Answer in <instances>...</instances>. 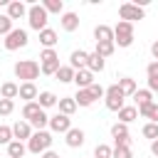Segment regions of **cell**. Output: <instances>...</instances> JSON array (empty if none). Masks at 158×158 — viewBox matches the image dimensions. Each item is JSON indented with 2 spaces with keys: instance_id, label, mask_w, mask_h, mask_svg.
Listing matches in <instances>:
<instances>
[{
  "instance_id": "cell-1",
  "label": "cell",
  "mask_w": 158,
  "mask_h": 158,
  "mask_svg": "<svg viewBox=\"0 0 158 158\" xmlns=\"http://www.w3.org/2000/svg\"><path fill=\"white\" fill-rule=\"evenodd\" d=\"M22 118L30 126H35L37 131H44V126H49V116L44 114V109H40L37 101H30V104L22 106Z\"/></svg>"
},
{
  "instance_id": "cell-2",
  "label": "cell",
  "mask_w": 158,
  "mask_h": 158,
  "mask_svg": "<svg viewBox=\"0 0 158 158\" xmlns=\"http://www.w3.org/2000/svg\"><path fill=\"white\" fill-rule=\"evenodd\" d=\"M15 77L22 79V84H25V81H35V79L40 77V64H37L35 59H20V62L15 64Z\"/></svg>"
},
{
  "instance_id": "cell-3",
  "label": "cell",
  "mask_w": 158,
  "mask_h": 158,
  "mask_svg": "<svg viewBox=\"0 0 158 158\" xmlns=\"http://www.w3.org/2000/svg\"><path fill=\"white\" fill-rule=\"evenodd\" d=\"M52 133L49 131H35L32 136H30V141H27V151L30 153H44V151H49V146H52Z\"/></svg>"
},
{
  "instance_id": "cell-4",
  "label": "cell",
  "mask_w": 158,
  "mask_h": 158,
  "mask_svg": "<svg viewBox=\"0 0 158 158\" xmlns=\"http://www.w3.org/2000/svg\"><path fill=\"white\" fill-rule=\"evenodd\" d=\"M47 10L42 7V5H37V2H32L30 7H27V20H30V27L32 30H37V32H42L44 27H47Z\"/></svg>"
},
{
  "instance_id": "cell-5",
  "label": "cell",
  "mask_w": 158,
  "mask_h": 158,
  "mask_svg": "<svg viewBox=\"0 0 158 158\" xmlns=\"http://www.w3.org/2000/svg\"><path fill=\"white\" fill-rule=\"evenodd\" d=\"M114 44L118 47H131L133 44V25L118 20V25L114 27Z\"/></svg>"
},
{
  "instance_id": "cell-6",
  "label": "cell",
  "mask_w": 158,
  "mask_h": 158,
  "mask_svg": "<svg viewBox=\"0 0 158 158\" xmlns=\"http://www.w3.org/2000/svg\"><path fill=\"white\" fill-rule=\"evenodd\" d=\"M40 72L42 74H57V69L62 67L59 64V54L54 52V49H42L40 52Z\"/></svg>"
},
{
  "instance_id": "cell-7",
  "label": "cell",
  "mask_w": 158,
  "mask_h": 158,
  "mask_svg": "<svg viewBox=\"0 0 158 158\" xmlns=\"http://www.w3.org/2000/svg\"><path fill=\"white\" fill-rule=\"evenodd\" d=\"M104 101H106V109H109V111H121V109H123L126 96L121 94L118 84H111V86L104 91Z\"/></svg>"
},
{
  "instance_id": "cell-8",
  "label": "cell",
  "mask_w": 158,
  "mask_h": 158,
  "mask_svg": "<svg viewBox=\"0 0 158 158\" xmlns=\"http://www.w3.org/2000/svg\"><path fill=\"white\" fill-rule=\"evenodd\" d=\"M143 15H146V10L141 5H136V2H123L118 7V17L123 22H131V25H133V20H143Z\"/></svg>"
},
{
  "instance_id": "cell-9",
  "label": "cell",
  "mask_w": 158,
  "mask_h": 158,
  "mask_svg": "<svg viewBox=\"0 0 158 158\" xmlns=\"http://www.w3.org/2000/svg\"><path fill=\"white\" fill-rule=\"evenodd\" d=\"M27 42H30V37H27V32L25 30H12L10 35H5V49H20V47H27Z\"/></svg>"
},
{
  "instance_id": "cell-10",
  "label": "cell",
  "mask_w": 158,
  "mask_h": 158,
  "mask_svg": "<svg viewBox=\"0 0 158 158\" xmlns=\"http://www.w3.org/2000/svg\"><path fill=\"white\" fill-rule=\"evenodd\" d=\"M49 128L54 133H67L72 128V118L64 116V114H54V116H49Z\"/></svg>"
},
{
  "instance_id": "cell-11",
  "label": "cell",
  "mask_w": 158,
  "mask_h": 158,
  "mask_svg": "<svg viewBox=\"0 0 158 158\" xmlns=\"http://www.w3.org/2000/svg\"><path fill=\"white\" fill-rule=\"evenodd\" d=\"M111 136L116 141V146H131V136H128V126L126 123H114L111 126Z\"/></svg>"
},
{
  "instance_id": "cell-12",
  "label": "cell",
  "mask_w": 158,
  "mask_h": 158,
  "mask_svg": "<svg viewBox=\"0 0 158 158\" xmlns=\"http://www.w3.org/2000/svg\"><path fill=\"white\" fill-rule=\"evenodd\" d=\"M86 59H89V52H84V49H74V52L69 54V67H72L74 72L86 69Z\"/></svg>"
},
{
  "instance_id": "cell-13",
  "label": "cell",
  "mask_w": 158,
  "mask_h": 158,
  "mask_svg": "<svg viewBox=\"0 0 158 158\" xmlns=\"http://www.w3.org/2000/svg\"><path fill=\"white\" fill-rule=\"evenodd\" d=\"M30 136H32V126L27 123V121H17L15 126H12V138L15 141H30Z\"/></svg>"
},
{
  "instance_id": "cell-14",
  "label": "cell",
  "mask_w": 158,
  "mask_h": 158,
  "mask_svg": "<svg viewBox=\"0 0 158 158\" xmlns=\"http://www.w3.org/2000/svg\"><path fill=\"white\" fill-rule=\"evenodd\" d=\"M17 96L25 99V104L35 101V99H37V86H35V81H25V84H20V86H17Z\"/></svg>"
},
{
  "instance_id": "cell-15",
  "label": "cell",
  "mask_w": 158,
  "mask_h": 158,
  "mask_svg": "<svg viewBox=\"0 0 158 158\" xmlns=\"http://www.w3.org/2000/svg\"><path fill=\"white\" fill-rule=\"evenodd\" d=\"M10 20H20V17H25L27 15V7H25V2H20V0H12V2H7V12H5Z\"/></svg>"
},
{
  "instance_id": "cell-16",
  "label": "cell",
  "mask_w": 158,
  "mask_h": 158,
  "mask_svg": "<svg viewBox=\"0 0 158 158\" xmlns=\"http://www.w3.org/2000/svg\"><path fill=\"white\" fill-rule=\"evenodd\" d=\"M74 84H77L79 89H89V86L94 84V74H91L89 69H79V72H74Z\"/></svg>"
},
{
  "instance_id": "cell-17",
  "label": "cell",
  "mask_w": 158,
  "mask_h": 158,
  "mask_svg": "<svg viewBox=\"0 0 158 158\" xmlns=\"http://www.w3.org/2000/svg\"><path fill=\"white\" fill-rule=\"evenodd\" d=\"M64 141H67L69 148H81V146H84V131H81V128H69Z\"/></svg>"
},
{
  "instance_id": "cell-18",
  "label": "cell",
  "mask_w": 158,
  "mask_h": 158,
  "mask_svg": "<svg viewBox=\"0 0 158 158\" xmlns=\"http://www.w3.org/2000/svg\"><path fill=\"white\" fill-rule=\"evenodd\" d=\"M79 27V15L77 12H62V30L64 32H74Z\"/></svg>"
},
{
  "instance_id": "cell-19",
  "label": "cell",
  "mask_w": 158,
  "mask_h": 158,
  "mask_svg": "<svg viewBox=\"0 0 158 158\" xmlns=\"http://www.w3.org/2000/svg\"><path fill=\"white\" fill-rule=\"evenodd\" d=\"M94 40L96 42H114V30L109 25H96L94 27Z\"/></svg>"
},
{
  "instance_id": "cell-20",
  "label": "cell",
  "mask_w": 158,
  "mask_h": 158,
  "mask_svg": "<svg viewBox=\"0 0 158 158\" xmlns=\"http://www.w3.org/2000/svg\"><path fill=\"white\" fill-rule=\"evenodd\" d=\"M57 106H59V114H64V116H72V114L77 111L74 96H62V99H57Z\"/></svg>"
},
{
  "instance_id": "cell-21",
  "label": "cell",
  "mask_w": 158,
  "mask_h": 158,
  "mask_svg": "<svg viewBox=\"0 0 158 158\" xmlns=\"http://www.w3.org/2000/svg\"><path fill=\"white\" fill-rule=\"evenodd\" d=\"M104 67H106L104 57H99L96 52H91V54H89V59H86V69H89L91 74H96V72H104Z\"/></svg>"
},
{
  "instance_id": "cell-22",
  "label": "cell",
  "mask_w": 158,
  "mask_h": 158,
  "mask_svg": "<svg viewBox=\"0 0 158 158\" xmlns=\"http://www.w3.org/2000/svg\"><path fill=\"white\" fill-rule=\"evenodd\" d=\"M133 104H136V109L148 106V104H153V94H151L148 89H136V94H133Z\"/></svg>"
},
{
  "instance_id": "cell-23",
  "label": "cell",
  "mask_w": 158,
  "mask_h": 158,
  "mask_svg": "<svg viewBox=\"0 0 158 158\" xmlns=\"http://www.w3.org/2000/svg\"><path fill=\"white\" fill-rule=\"evenodd\" d=\"M40 42L44 44V49H52V47L57 44V32L49 30V27H44V30L40 32Z\"/></svg>"
},
{
  "instance_id": "cell-24",
  "label": "cell",
  "mask_w": 158,
  "mask_h": 158,
  "mask_svg": "<svg viewBox=\"0 0 158 158\" xmlns=\"http://www.w3.org/2000/svg\"><path fill=\"white\" fill-rule=\"evenodd\" d=\"M74 101H77V106H91L96 99H94V94H91L89 89H79V91L74 94Z\"/></svg>"
},
{
  "instance_id": "cell-25",
  "label": "cell",
  "mask_w": 158,
  "mask_h": 158,
  "mask_svg": "<svg viewBox=\"0 0 158 158\" xmlns=\"http://www.w3.org/2000/svg\"><path fill=\"white\" fill-rule=\"evenodd\" d=\"M138 118V109L136 106H123L121 111H118V123H131V121H136Z\"/></svg>"
},
{
  "instance_id": "cell-26",
  "label": "cell",
  "mask_w": 158,
  "mask_h": 158,
  "mask_svg": "<svg viewBox=\"0 0 158 158\" xmlns=\"http://www.w3.org/2000/svg\"><path fill=\"white\" fill-rule=\"evenodd\" d=\"M25 153H27V146L22 141H10L7 143V156L10 158H22Z\"/></svg>"
},
{
  "instance_id": "cell-27",
  "label": "cell",
  "mask_w": 158,
  "mask_h": 158,
  "mask_svg": "<svg viewBox=\"0 0 158 158\" xmlns=\"http://www.w3.org/2000/svg\"><path fill=\"white\" fill-rule=\"evenodd\" d=\"M138 116L148 118L151 123H158V104H148V106H141V109H138Z\"/></svg>"
},
{
  "instance_id": "cell-28",
  "label": "cell",
  "mask_w": 158,
  "mask_h": 158,
  "mask_svg": "<svg viewBox=\"0 0 158 158\" xmlns=\"http://www.w3.org/2000/svg\"><path fill=\"white\" fill-rule=\"evenodd\" d=\"M118 89H121L123 96H133L138 86H136V81H133L131 77H123V79H118Z\"/></svg>"
},
{
  "instance_id": "cell-29",
  "label": "cell",
  "mask_w": 158,
  "mask_h": 158,
  "mask_svg": "<svg viewBox=\"0 0 158 158\" xmlns=\"http://www.w3.org/2000/svg\"><path fill=\"white\" fill-rule=\"evenodd\" d=\"M37 104H40V109L57 106V96H54L52 91H40V94H37Z\"/></svg>"
},
{
  "instance_id": "cell-30",
  "label": "cell",
  "mask_w": 158,
  "mask_h": 158,
  "mask_svg": "<svg viewBox=\"0 0 158 158\" xmlns=\"http://www.w3.org/2000/svg\"><path fill=\"white\" fill-rule=\"evenodd\" d=\"M114 49H116V44H114V42H96V49H94V52H96L99 57H104V59H106V57H111V54H114Z\"/></svg>"
},
{
  "instance_id": "cell-31",
  "label": "cell",
  "mask_w": 158,
  "mask_h": 158,
  "mask_svg": "<svg viewBox=\"0 0 158 158\" xmlns=\"http://www.w3.org/2000/svg\"><path fill=\"white\" fill-rule=\"evenodd\" d=\"M54 77H57V81H62V84H69V81H74V69H72V67H59Z\"/></svg>"
},
{
  "instance_id": "cell-32",
  "label": "cell",
  "mask_w": 158,
  "mask_h": 158,
  "mask_svg": "<svg viewBox=\"0 0 158 158\" xmlns=\"http://www.w3.org/2000/svg\"><path fill=\"white\" fill-rule=\"evenodd\" d=\"M40 5L47 10V15H49V12H57V15H59V12L64 10V2H62V0H44V2H40Z\"/></svg>"
},
{
  "instance_id": "cell-33",
  "label": "cell",
  "mask_w": 158,
  "mask_h": 158,
  "mask_svg": "<svg viewBox=\"0 0 158 158\" xmlns=\"http://www.w3.org/2000/svg\"><path fill=\"white\" fill-rule=\"evenodd\" d=\"M0 94H2V99H15L17 96V84H12V81H5L2 86H0Z\"/></svg>"
},
{
  "instance_id": "cell-34",
  "label": "cell",
  "mask_w": 158,
  "mask_h": 158,
  "mask_svg": "<svg viewBox=\"0 0 158 158\" xmlns=\"http://www.w3.org/2000/svg\"><path fill=\"white\" fill-rule=\"evenodd\" d=\"M111 158H133L131 146H116V148L111 151Z\"/></svg>"
},
{
  "instance_id": "cell-35",
  "label": "cell",
  "mask_w": 158,
  "mask_h": 158,
  "mask_svg": "<svg viewBox=\"0 0 158 158\" xmlns=\"http://www.w3.org/2000/svg\"><path fill=\"white\" fill-rule=\"evenodd\" d=\"M141 133H143L146 138H151V141H156V138H158V123H151V121H148V123L143 126V131H141Z\"/></svg>"
},
{
  "instance_id": "cell-36",
  "label": "cell",
  "mask_w": 158,
  "mask_h": 158,
  "mask_svg": "<svg viewBox=\"0 0 158 158\" xmlns=\"http://www.w3.org/2000/svg\"><path fill=\"white\" fill-rule=\"evenodd\" d=\"M111 151H114V148H109L106 143H99V146L94 148V158H111Z\"/></svg>"
},
{
  "instance_id": "cell-37",
  "label": "cell",
  "mask_w": 158,
  "mask_h": 158,
  "mask_svg": "<svg viewBox=\"0 0 158 158\" xmlns=\"http://www.w3.org/2000/svg\"><path fill=\"white\" fill-rule=\"evenodd\" d=\"M12 32V20L7 15H0V35H10Z\"/></svg>"
},
{
  "instance_id": "cell-38",
  "label": "cell",
  "mask_w": 158,
  "mask_h": 158,
  "mask_svg": "<svg viewBox=\"0 0 158 158\" xmlns=\"http://www.w3.org/2000/svg\"><path fill=\"white\" fill-rule=\"evenodd\" d=\"M12 109H15V101H10V99H0V116L12 114Z\"/></svg>"
},
{
  "instance_id": "cell-39",
  "label": "cell",
  "mask_w": 158,
  "mask_h": 158,
  "mask_svg": "<svg viewBox=\"0 0 158 158\" xmlns=\"http://www.w3.org/2000/svg\"><path fill=\"white\" fill-rule=\"evenodd\" d=\"M12 141V126H0V143H10Z\"/></svg>"
},
{
  "instance_id": "cell-40",
  "label": "cell",
  "mask_w": 158,
  "mask_h": 158,
  "mask_svg": "<svg viewBox=\"0 0 158 158\" xmlns=\"http://www.w3.org/2000/svg\"><path fill=\"white\" fill-rule=\"evenodd\" d=\"M146 74H148V79H153V81H158V62L153 59L148 67H146Z\"/></svg>"
},
{
  "instance_id": "cell-41",
  "label": "cell",
  "mask_w": 158,
  "mask_h": 158,
  "mask_svg": "<svg viewBox=\"0 0 158 158\" xmlns=\"http://www.w3.org/2000/svg\"><path fill=\"white\" fill-rule=\"evenodd\" d=\"M89 91H91V94H94V99H101V96H104V91H106V89H104V86H101V84H96V81H94V84H91V86H89Z\"/></svg>"
},
{
  "instance_id": "cell-42",
  "label": "cell",
  "mask_w": 158,
  "mask_h": 158,
  "mask_svg": "<svg viewBox=\"0 0 158 158\" xmlns=\"http://www.w3.org/2000/svg\"><path fill=\"white\" fill-rule=\"evenodd\" d=\"M151 54H153V57H156V62H158V40L151 44Z\"/></svg>"
},
{
  "instance_id": "cell-43",
  "label": "cell",
  "mask_w": 158,
  "mask_h": 158,
  "mask_svg": "<svg viewBox=\"0 0 158 158\" xmlns=\"http://www.w3.org/2000/svg\"><path fill=\"white\" fill-rule=\"evenodd\" d=\"M151 153H153V156H158V138H156V141H151Z\"/></svg>"
},
{
  "instance_id": "cell-44",
  "label": "cell",
  "mask_w": 158,
  "mask_h": 158,
  "mask_svg": "<svg viewBox=\"0 0 158 158\" xmlns=\"http://www.w3.org/2000/svg\"><path fill=\"white\" fill-rule=\"evenodd\" d=\"M42 158H59V153H54V151H44Z\"/></svg>"
},
{
  "instance_id": "cell-45",
  "label": "cell",
  "mask_w": 158,
  "mask_h": 158,
  "mask_svg": "<svg viewBox=\"0 0 158 158\" xmlns=\"http://www.w3.org/2000/svg\"><path fill=\"white\" fill-rule=\"evenodd\" d=\"M2 2H5V0H0V5H2Z\"/></svg>"
},
{
  "instance_id": "cell-46",
  "label": "cell",
  "mask_w": 158,
  "mask_h": 158,
  "mask_svg": "<svg viewBox=\"0 0 158 158\" xmlns=\"http://www.w3.org/2000/svg\"><path fill=\"white\" fill-rule=\"evenodd\" d=\"M156 91H158V89H156Z\"/></svg>"
}]
</instances>
